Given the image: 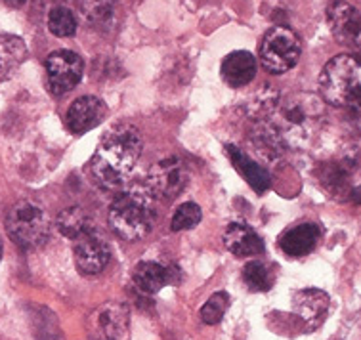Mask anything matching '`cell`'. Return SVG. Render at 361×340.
Here are the masks:
<instances>
[{
    "label": "cell",
    "instance_id": "cell-1",
    "mask_svg": "<svg viewBox=\"0 0 361 340\" xmlns=\"http://www.w3.org/2000/svg\"><path fill=\"white\" fill-rule=\"evenodd\" d=\"M144 140L130 123H118L102 136L90 161L94 178L105 188H121L128 182L132 170L142 155Z\"/></svg>",
    "mask_w": 361,
    "mask_h": 340
},
{
    "label": "cell",
    "instance_id": "cell-2",
    "mask_svg": "<svg viewBox=\"0 0 361 340\" xmlns=\"http://www.w3.org/2000/svg\"><path fill=\"white\" fill-rule=\"evenodd\" d=\"M325 123V102L312 92H296L277 99L269 113L274 126L285 145L295 150L308 147Z\"/></svg>",
    "mask_w": 361,
    "mask_h": 340
},
{
    "label": "cell",
    "instance_id": "cell-3",
    "mask_svg": "<svg viewBox=\"0 0 361 340\" xmlns=\"http://www.w3.org/2000/svg\"><path fill=\"white\" fill-rule=\"evenodd\" d=\"M157 216V197L145 183L128 186L109 209V226L121 239L138 241L153 229Z\"/></svg>",
    "mask_w": 361,
    "mask_h": 340
},
{
    "label": "cell",
    "instance_id": "cell-4",
    "mask_svg": "<svg viewBox=\"0 0 361 340\" xmlns=\"http://www.w3.org/2000/svg\"><path fill=\"white\" fill-rule=\"evenodd\" d=\"M360 59L352 54H338L323 67L319 90L327 104L354 109L360 105Z\"/></svg>",
    "mask_w": 361,
    "mask_h": 340
},
{
    "label": "cell",
    "instance_id": "cell-5",
    "mask_svg": "<svg viewBox=\"0 0 361 340\" xmlns=\"http://www.w3.org/2000/svg\"><path fill=\"white\" fill-rule=\"evenodd\" d=\"M6 231L13 243L23 249H37L50 239L52 222L47 210L33 201H20L6 216Z\"/></svg>",
    "mask_w": 361,
    "mask_h": 340
},
{
    "label": "cell",
    "instance_id": "cell-6",
    "mask_svg": "<svg viewBox=\"0 0 361 340\" xmlns=\"http://www.w3.org/2000/svg\"><path fill=\"white\" fill-rule=\"evenodd\" d=\"M300 39L293 29L277 25L269 29L260 46V61L264 69L274 75H281L296 66L300 58Z\"/></svg>",
    "mask_w": 361,
    "mask_h": 340
},
{
    "label": "cell",
    "instance_id": "cell-7",
    "mask_svg": "<svg viewBox=\"0 0 361 340\" xmlns=\"http://www.w3.org/2000/svg\"><path fill=\"white\" fill-rule=\"evenodd\" d=\"M145 186L157 199H176L188 186V169L178 157L161 159L149 170Z\"/></svg>",
    "mask_w": 361,
    "mask_h": 340
},
{
    "label": "cell",
    "instance_id": "cell-8",
    "mask_svg": "<svg viewBox=\"0 0 361 340\" xmlns=\"http://www.w3.org/2000/svg\"><path fill=\"white\" fill-rule=\"evenodd\" d=\"M128 329V306L123 302H105L86 320V333L92 340H118Z\"/></svg>",
    "mask_w": 361,
    "mask_h": 340
},
{
    "label": "cell",
    "instance_id": "cell-9",
    "mask_svg": "<svg viewBox=\"0 0 361 340\" xmlns=\"http://www.w3.org/2000/svg\"><path fill=\"white\" fill-rule=\"evenodd\" d=\"M82 71H85L82 59L71 50H58L50 54L47 59L48 85L56 96H63L79 85Z\"/></svg>",
    "mask_w": 361,
    "mask_h": 340
},
{
    "label": "cell",
    "instance_id": "cell-10",
    "mask_svg": "<svg viewBox=\"0 0 361 340\" xmlns=\"http://www.w3.org/2000/svg\"><path fill=\"white\" fill-rule=\"evenodd\" d=\"M111 250L98 229L86 231L75 239V264L82 275H96L109 264Z\"/></svg>",
    "mask_w": 361,
    "mask_h": 340
},
{
    "label": "cell",
    "instance_id": "cell-11",
    "mask_svg": "<svg viewBox=\"0 0 361 340\" xmlns=\"http://www.w3.org/2000/svg\"><path fill=\"white\" fill-rule=\"evenodd\" d=\"M327 21L338 42L346 46H360L361 18L360 12L344 0H335L327 8Z\"/></svg>",
    "mask_w": 361,
    "mask_h": 340
},
{
    "label": "cell",
    "instance_id": "cell-12",
    "mask_svg": "<svg viewBox=\"0 0 361 340\" xmlns=\"http://www.w3.org/2000/svg\"><path fill=\"white\" fill-rule=\"evenodd\" d=\"M132 281L144 295H155L161 289L180 281V268L174 264H159V262H140L132 272Z\"/></svg>",
    "mask_w": 361,
    "mask_h": 340
},
{
    "label": "cell",
    "instance_id": "cell-13",
    "mask_svg": "<svg viewBox=\"0 0 361 340\" xmlns=\"http://www.w3.org/2000/svg\"><path fill=\"white\" fill-rule=\"evenodd\" d=\"M107 115V107L96 96H82L75 99L66 115V125L73 134H85L92 130Z\"/></svg>",
    "mask_w": 361,
    "mask_h": 340
},
{
    "label": "cell",
    "instance_id": "cell-14",
    "mask_svg": "<svg viewBox=\"0 0 361 340\" xmlns=\"http://www.w3.org/2000/svg\"><path fill=\"white\" fill-rule=\"evenodd\" d=\"M329 308L331 298L319 289H304L298 291L293 298V310L308 325V329L322 325V321L327 317Z\"/></svg>",
    "mask_w": 361,
    "mask_h": 340
},
{
    "label": "cell",
    "instance_id": "cell-15",
    "mask_svg": "<svg viewBox=\"0 0 361 340\" xmlns=\"http://www.w3.org/2000/svg\"><path fill=\"white\" fill-rule=\"evenodd\" d=\"M224 245L237 258H249L264 253V241L247 224H230L224 231Z\"/></svg>",
    "mask_w": 361,
    "mask_h": 340
},
{
    "label": "cell",
    "instance_id": "cell-16",
    "mask_svg": "<svg viewBox=\"0 0 361 340\" xmlns=\"http://www.w3.org/2000/svg\"><path fill=\"white\" fill-rule=\"evenodd\" d=\"M249 145L257 155V161L260 163H277L283 157L285 144L277 134V130L269 123H258L252 126L249 134Z\"/></svg>",
    "mask_w": 361,
    "mask_h": 340
},
{
    "label": "cell",
    "instance_id": "cell-17",
    "mask_svg": "<svg viewBox=\"0 0 361 340\" xmlns=\"http://www.w3.org/2000/svg\"><path fill=\"white\" fill-rule=\"evenodd\" d=\"M226 151H228V157H230L231 164L235 166V170L245 178V182L249 183L252 190L257 193H264V191L269 190L271 186V176L269 172L264 169L262 164L258 163L257 159L249 157L247 153L235 147V145H226Z\"/></svg>",
    "mask_w": 361,
    "mask_h": 340
},
{
    "label": "cell",
    "instance_id": "cell-18",
    "mask_svg": "<svg viewBox=\"0 0 361 340\" xmlns=\"http://www.w3.org/2000/svg\"><path fill=\"white\" fill-rule=\"evenodd\" d=\"M317 243H319V228L312 222H304L287 229L279 239V247L287 256L300 258L310 255L317 247Z\"/></svg>",
    "mask_w": 361,
    "mask_h": 340
},
{
    "label": "cell",
    "instance_id": "cell-19",
    "mask_svg": "<svg viewBox=\"0 0 361 340\" xmlns=\"http://www.w3.org/2000/svg\"><path fill=\"white\" fill-rule=\"evenodd\" d=\"M222 79L233 88L247 86L257 75V59L250 52L237 50L228 54L222 61Z\"/></svg>",
    "mask_w": 361,
    "mask_h": 340
},
{
    "label": "cell",
    "instance_id": "cell-20",
    "mask_svg": "<svg viewBox=\"0 0 361 340\" xmlns=\"http://www.w3.org/2000/svg\"><path fill=\"white\" fill-rule=\"evenodd\" d=\"M27 58L25 40L16 35H0V83L8 80Z\"/></svg>",
    "mask_w": 361,
    "mask_h": 340
},
{
    "label": "cell",
    "instance_id": "cell-21",
    "mask_svg": "<svg viewBox=\"0 0 361 340\" xmlns=\"http://www.w3.org/2000/svg\"><path fill=\"white\" fill-rule=\"evenodd\" d=\"M56 226H58V231L67 239H77V237L85 236L86 231L94 229V218L90 216L88 210H85L82 207H69V209L61 210L59 216L56 218Z\"/></svg>",
    "mask_w": 361,
    "mask_h": 340
},
{
    "label": "cell",
    "instance_id": "cell-22",
    "mask_svg": "<svg viewBox=\"0 0 361 340\" xmlns=\"http://www.w3.org/2000/svg\"><path fill=\"white\" fill-rule=\"evenodd\" d=\"M243 281L250 291L266 293V291L274 287V272H271L268 264H264L260 260H252L243 268Z\"/></svg>",
    "mask_w": 361,
    "mask_h": 340
},
{
    "label": "cell",
    "instance_id": "cell-23",
    "mask_svg": "<svg viewBox=\"0 0 361 340\" xmlns=\"http://www.w3.org/2000/svg\"><path fill=\"white\" fill-rule=\"evenodd\" d=\"M48 29H50V33L61 37V39L73 37L77 31V18L71 8L61 6V4L54 6L48 13Z\"/></svg>",
    "mask_w": 361,
    "mask_h": 340
},
{
    "label": "cell",
    "instance_id": "cell-24",
    "mask_svg": "<svg viewBox=\"0 0 361 340\" xmlns=\"http://www.w3.org/2000/svg\"><path fill=\"white\" fill-rule=\"evenodd\" d=\"M230 306V296L226 291H216L214 295L210 296L209 300L204 302L201 308V320L209 325H216L220 323L226 314V310Z\"/></svg>",
    "mask_w": 361,
    "mask_h": 340
},
{
    "label": "cell",
    "instance_id": "cell-25",
    "mask_svg": "<svg viewBox=\"0 0 361 340\" xmlns=\"http://www.w3.org/2000/svg\"><path fill=\"white\" fill-rule=\"evenodd\" d=\"M201 218H203V212L199 209V205L184 203L174 210L171 220V228L172 231H185V229L195 228L201 222Z\"/></svg>",
    "mask_w": 361,
    "mask_h": 340
},
{
    "label": "cell",
    "instance_id": "cell-26",
    "mask_svg": "<svg viewBox=\"0 0 361 340\" xmlns=\"http://www.w3.org/2000/svg\"><path fill=\"white\" fill-rule=\"evenodd\" d=\"M322 182L327 186L329 190L333 193H338V191H344L350 188V174L348 169H344L341 164H327L322 172Z\"/></svg>",
    "mask_w": 361,
    "mask_h": 340
},
{
    "label": "cell",
    "instance_id": "cell-27",
    "mask_svg": "<svg viewBox=\"0 0 361 340\" xmlns=\"http://www.w3.org/2000/svg\"><path fill=\"white\" fill-rule=\"evenodd\" d=\"M82 12L88 16V20L94 23H105L115 16V4L113 0H82Z\"/></svg>",
    "mask_w": 361,
    "mask_h": 340
},
{
    "label": "cell",
    "instance_id": "cell-28",
    "mask_svg": "<svg viewBox=\"0 0 361 340\" xmlns=\"http://www.w3.org/2000/svg\"><path fill=\"white\" fill-rule=\"evenodd\" d=\"M2 2H4L8 8H21L25 6L27 0H2Z\"/></svg>",
    "mask_w": 361,
    "mask_h": 340
},
{
    "label": "cell",
    "instance_id": "cell-29",
    "mask_svg": "<svg viewBox=\"0 0 361 340\" xmlns=\"http://www.w3.org/2000/svg\"><path fill=\"white\" fill-rule=\"evenodd\" d=\"M0 258H2V239H0Z\"/></svg>",
    "mask_w": 361,
    "mask_h": 340
}]
</instances>
